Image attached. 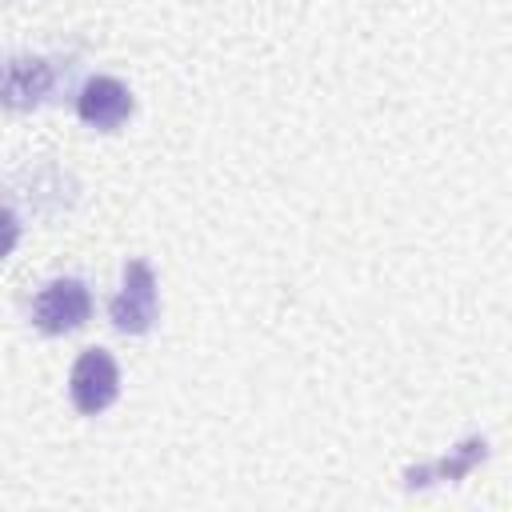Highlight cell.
I'll use <instances>...</instances> for the list:
<instances>
[{"label":"cell","mask_w":512,"mask_h":512,"mask_svg":"<svg viewBox=\"0 0 512 512\" xmlns=\"http://www.w3.org/2000/svg\"><path fill=\"white\" fill-rule=\"evenodd\" d=\"M88 316H92V292L84 280H72V276L44 284L32 300V324L48 336L76 332Z\"/></svg>","instance_id":"cell-1"},{"label":"cell","mask_w":512,"mask_h":512,"mask_svg":"<svg viewBox=\"0 0 512 512\" xmlns=\"http://www.w3.org/2000/svg\"><path fill=\"white\" fill-rule=\"evenodd\" d=\"M52 64L40 56H16L8 60V76H4V104L8 108H32L52 92Z\"/></svg>","instance_id":"cell-5"},{"label":"cell","mask_w":512,"mask_h":512,"mask_svg":"<svg viewBox=\"0 0 512 512\" xmlns=\"http://www.w3.org/2000/svg\"><path fill=\"white\" fill-rule=\"evenodd\" d=\"M76 116L88 128L112 132L132 116V92L116 76H92V80H84V88L76 96Z\"/></svg>","instance_id":"cell-4"},{"label":"cell","mask_w":512,"mask_h":512,"mask_svg":"<svg viewBox=\"0 0 512 512\" xmlns=\"http://www.w3.org/2000/svg\"><path fill=\"white\" fill-rule=\"evenodd\" d=\"M156 308H160V296H156V276L144 260H128L124 264V288L112 296L108 304V316L120 332L128 336H144L152 324H156Z\"/></svg>","instance_id":"cell-2"},{"label":"cell","mask_w":512,"mask_h":512,"mask_svg":"<svg viewBox=\"0 0 512 512\" xmlns=\"http://www.w3.org/2000/svg\"><path fill=\"white\" fill-rule=\"evenodd\" d=\"M68 396H72L76 412L100 416L120 396V368H116V360L104 348L80 352V360L72 364V376H68Z\"/></svg>","instance_id":"cell-3"}]
</instances>
